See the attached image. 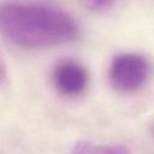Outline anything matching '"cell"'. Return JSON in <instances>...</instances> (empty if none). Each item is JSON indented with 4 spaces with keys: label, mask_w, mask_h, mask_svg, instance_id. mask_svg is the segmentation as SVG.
<instances>
[{
    "label": "cell",
    "mask_w": 154,
    "mask_h": 154,
    "mask_svg": "<svg viewBox=\"0 0 154 154\" xmlns=\"http://www.w3.org/2000/svg\"><path fill=\"white\" fill-rule=\"evenodd\" d=\"M0 32L22 48H48L77 40L79 25L70 13L52 5L2 2Z\"/></svg>",
    "instance_id": "cell-1"
},
{
    "label": "cell",
    "mask_w": 154,
    "mask_h": 154,
    "mask_svg": "<svg viewBox=\"0 0 154 154\" xmlns=\"http://www.w3.org/2000/svg\"><path fill=\"white\" fill-rule=\"evenodd\" d=\"M53 82L61 94L66 96H77L88 87L89 75L81 63L66 59L57 64L53 71Z\"/></svg>",
    "instance_id": "cell-3"
},
{
    "label": "cell",
    "mask_w": 154,
    "mask_h": 154,
    "mask_svg": "<svg viewBox=\"0 0 154 154\" xmlns=\"http://www.w3.org/2000/svg\"><path fill=\"white\" fill-rule=\"evenodd\" d=\"M149 72L150 65L146 57L137 53H122L112 60L108 78L118 91L132 93L144 85Z\"/></svg>",
    "instance_id": "cell-2"
},
{
    "label": "cell",
    "mask_w": 154,
    "mask_h": 154,
    "mask_svg": "<svg viewBox=\"0 0 154 154\" xmlns=\"http://www.w3.org/2000/svg\"><path fill=\"white\" fill-rule=\"evenodd\" d=\"M2 78H4V69H2V66L0 65V82L2 81Z\"/></svg>",
    "instance_id": "cell-6"
},
{
    "label": "cell",
    "mask_w": 154,
    "mask_h": 154,
    "mask_svg": "<svg viewBox=\"0 0 154 154\" xmlns=\"http://www.w3.org/2000/svg\"><path fill=\"white\" fill-rule=\"evenodd\" d=\"M113 2L112 1H106V0H96V1H89L87 4L88 8L90 11H95V12H101V11H106L107 8L112 7Z\"/></svg>",
    "instance_id": "cell-5"
},
{
    "label": "cell",
    "mask_w": 154,
    "mask_h": 154,
    "mask_svg": "<svg viewBox=\"0 0 154 154\" xmlns=\"http://www.w3.org/2000/svg\"><path fill=\"white\" fill-rule=\"evenodd\" d=\"M152 134H153V136H154V123L152 124Z\"/></svg>",
    "instance_id": "cell-7"
},
{
    "label": "cell",
    "mask_w": 154,
    "mask_h": 154,
    "mask_svg": "<svg viewBox=\"0 0 154 154\" xmlns=\"http://www.w3.org/2000/svg\"><path fill=\"white\" fill-rule=\"evenodd\" d=\"M70 154H130V152L123 144H97L82 141L72 147Z\"/></svg>",
    "instance_id": "cell-4"
}]
</instances>
